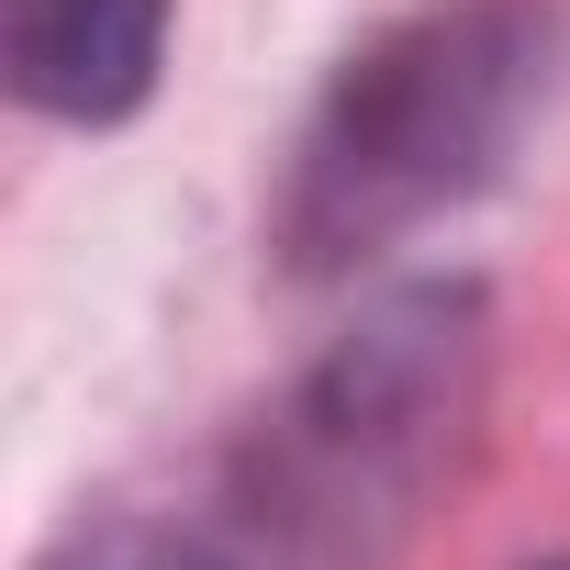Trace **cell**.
<instances>
[{"label": "cell", "mask_w": 570, "mask_h": 570, "mask_svg": "<svg viewBox=\"0 0 570 570\" xmlns=\"http://www.w3.org/2000/svg\"><path fill=\"white\" fill-rule=\"evenodd\" d=\"M168 0H0V68L57 124H124L157 90Z\"/></svg>", "instance_id": "cell-2"}, {"label": "cell", "mask_w": 570, "mask_h": 570, "mask_svg": "<svg viewBox=\"0 0 570 570\" xmlns=\"http://www.w3.org/2000/svg\"><path fill=\"white\" fill-rule=\"evenodd\" d=\"M548 57H559L548 0H459V12H425L392 46H370L303 135L292 202H279L292 257L347 268L414 235L425 213L470 202L548 101Z\"/></svg>", "instance_id": "cell-1"}]
</instances>
